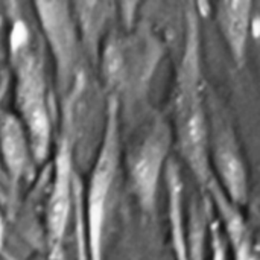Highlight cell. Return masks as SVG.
Instances as JSON below:
<instances>
[{
    "mask_svg": "<svg viewBox=\"0 0 260 260\" xmlns=\"http://www.w3.org/2000/svg\"><path fill=\"white\" fill-rule=\"evenodd\" d=\"M187 30L172 98V137L203 189L213 180L209 163L207 90L201 72L198 15L193 5L186 14Z\"/></svg>",
    "mask_w": 260,
    "mask_h": 260,
    "instance_id": "obj_1",
    "label": "cell"
},
{
    "mask_svg": "<svg viewBox=\"0 0 260 260\" xmlns=\"http://www.w3.org/2000/svg\"><path fill=\"white\" fill-rule=\"evenodd\" d=\"M166 184H168V198H169V218L174 250L177 260H189V245L186 238V225L183 219V181L178 165L174 160H169L165 169Z\"/></svg>",
    "mask_w": 260,
    "mask_h": 260,
    "instance_id": "obj_11",
    "label": "cell"
},
{
    "mask_svg": "<svg viewBox=\"0 0 260 260\" xmlns=\"http://www.w3.org/2000/svg\"><path fill=\"white\" fill-rule=\"evenodd\" d=\"M8 183H6V178H5V174H3V169H2V163H0V195L5 192Z\"/></svg>",
    "mask_w": 260,
    "mask_h": 260,
    "instance_id": "obj_14",
    "label": "cell"
},
{
    "mask_svg": "<svg viewBox=\"0 0 260 260\" xmlns=\"http://www.w3.org/2000/svg\"><path fill=\"white\" fill-rule=\"evenodd\" d=\"M215 18L232 59L241 67L245 62L251 27L254 26V3L251 0L218 2Z\"/></svg>",
    "mask_w": 260,
    "mask_h": 260,
    "instance_id": "obj_9",
    "label": "cell"
},
{
    "mask_svg": "<svg viewBox=\"0 0 260 260\" xmlns=\"http://www.w3.org/2000/svg\"><path fill=\"white\" fill-rule=\"evenodd\" d=\"M3 242H5V218L0 210V251L3 248Z\"/></svg>",
    "mask_w": 260,
    "mask_h": 260,
    "instance_id": "obj_13",
    "label": "cell"
},
{
    "mask_svg": "<svg viewBox=\"0 0 260 260\" xmlns=\"http://www.w3.org/2000/svg\"><path fill=\"white\" fill-rule=\"evenodd\" d=\"M35 9L55 59L58 88L66 98L73 93L78 81L79 30L72 5L64 2H38L35 3Z\"/></svg>",
    "mask_w": 260,
    "mask_h": 260,
    "instance_id": "obj_6",
    "label": "cell"
},
{
    "mask_svg": "<svg viewBox=\"0 0 260 260\" xmlns=\"http://www.w3.org/2000/svg\"><path fill=\"white\" fill-rule=\"evenodd\" d=\"M0 163L9 187L29 175L35 165L27 133L15 113L0 108Z\"/></svg>",
    "mask_w": 260,
    "mask_h": 260,
    "instance_id": "obj_8",
    "label": "cell"
},
{
    "mask_svg": "<svg viewBox=\"0 0 260 260\" xmlns=\"http://www.w3.org/2000/svg\"><path fill=\"white\" fill-rule=\"evenodd\" d=\"M172 142V128L163 120H154L128 154L129 183L143 210H152L155 206Z\"/></svg>",
    "mask_w": 260,
    "mask_h": 260,
    "instance_id": "obj_5",
    "label": "cell"
},
{
    "mask_svg": "<svg viewBox=\"0 0 260 260\" xmlns=\"http://www.w3.org/2000/svg\"><path fill=\"white\" fill-rule=\"evenodd\" d=\"M9 66L14 76L15 116L23 123L35 165L43 163L52 145V113L44 61L26 20L11 21L8 37Z\"/></svg>",
    "mask_w": 260,
    "mask_h": 260,
    "instance_id": "obj_2",
    "label": "cell"
},
{
    "mask_svg": "<svg viewBox=\"0 0 260 260\" xmlns=\"http://www.w3.org/2000/svg\"><path fill=\"white\" fill-rule=\"evenodd\" d=\"M204 190H207L210 200L215 203L216 210L224 222V235L233 251L235 260H259L250 227L244 219L239 207L224 195L215 180H212Z\"/></svg>",
    "mask_w": 260,
    "mask_h": 260,
    "instance_id": "obj_10",
    "label": "cell"
},
{
    "mask_svg": "<svg viewBox=\"0 0 260 260\" xmlns=\"http://www.w3.org/2000/svg\"><path fill=\"white\" fill-rule=\"evenodd\" d=\"M67 104V102H66ZM62 133L58 140L55 154V172L47 200L46 232L47 242L55 254L62 244L73 198V143H72V108H64Z\"/></svg>",
    "mask_w": 260,
    "mask_h": 260,
    "instance_id": "obj_7",
    "label": "cell"
},
{
    "mask_svg": "<svg viewBox=\"0 0 260 260\" xmlns=\"http://www.w3.org/2000/svg\"><path fill=\"white\" fill-rule=\"evenodd\" d=\"M212 260H227V250L225 242L221 235L219 225H212Z\"/></svg>",
    "mask_w": 260,
    "mask_h": 260,
    "instance_id": "obj_12",
    "label": "cell"
},
{
    "mask_svg": "<svg viewBox=\"0 0 260 260\" xmlns=\"http://www.w3.org/2000/svg\"><path fill=\"white\" fill-rule=\"evenodd\" d=\"M209 114V163L212 177L224 195L238 207L248 200V175L236 133L225 114L210 104L207 94Z\"/></svg>",
    "mask_w": 260,
    "mask_h": 260,
    "instance_id": "obj_4",
    "label": "cell"
},
{
    "mask_svg": "<svg viewBox=\"0 0 260 260\" xmlns=\"http://www.w3.org/2000/svg\"><path fill=\"white\" fill-rule=\"evenodd\" d=\"M120 157L119 137V102L111 96L108 102V114L105 134L99 152L96 155L88 187L85 193V224H87V259L102 260V241L111 192L117 174Z\"/></svg>",
    "mask_w": 260,
    "mask_h": 260,
    "instance_id": "obj_3",
    "label": "cell"
}]
</instances>
